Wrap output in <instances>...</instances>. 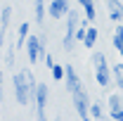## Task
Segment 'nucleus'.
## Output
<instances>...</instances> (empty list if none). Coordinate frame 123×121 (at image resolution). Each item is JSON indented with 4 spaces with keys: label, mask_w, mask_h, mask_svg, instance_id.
Segmentation results:
<instances>
[{
    "label": "nucleus",
    "mask_w": 123,
    "mask_h": 121,
    "mask_svg": "<svg viewBox=\"0 0 123 121\" xmlns=\"http://www.w3.org/2000/svg\"><path fill=\"white\" fill-rule=\"evenodd\" d=\"M90 62H92V67H95V81H97V86L99 88H109L114 83V71L109 67L104 52H92Z\"/></svg>",
    "instance_id": "f257e3e1"
},
{
    "label": "nucleus",
    "mask_w": 123,
    "mask_h": 121,
    "mask_svg": "<svg viewBox=\"0 0 123 121\" xmlns=\"http://www.w3.org/2000/svg\"><path fill=\"white\" fill-rule=\"evenodd\" d=\"M118 121H123V119H118Z\"/></svg>",
    "instance_id": "5701e85b"
},
{
    "label": "nucleus",
    "mask_w": 123,
    "mask_h": 121,
    "mask_svg": "<svg viewBox=\"0 0 123 121\" xmlns=\"http://www.w3.org/2000/svg\"><path fill=\"white\" fill-rule=\"evenodd\" d=\"M5 64H7V67H12V64H14V47H10V50H7V57H5Z\"/></svg>",
    "instance_id": "412c9836"
},
{
    "label": "nucleus",
    "mask_w": 123,
    "mask_h": 121,
    "mask_svg": "<svg viewBox=\"0 0 123 121\" xmlns=\"http://www.w3.org/2000/svg\"><path fill=\"white\" fill-rule=\"evenodd\" d=\"M66 19V33L62 36V47L66 50V52H71L74 47H76V31L80 26V12L78 10H69V14L64 17Z\"/></svg>",
    "instance_id": "7ed1b4c3"
},
{
    "label": "nucleus",
    "mask_w": 123,
    "mask_h": 121,
    "mask_svg": "<svg viewBox=\"0 0 123 121\" xmlns=\"http://www.w3.org/2000/svg\"><path fill=\"white\" fill-rule=\"evenodd\" d=\"M111 71H114V83H116V88L123 93V62L121 64H114Z\"/></svg>",
    "instance_id": "dca6fc26"
},
{
    "label": "nucleus",
    "mask_w": 123,
    "mask_h": 121,
    "mask_svg": "<svg viewBox=\"0 0 123 121\" xmlns=\"http://www.w3.org/2000/svg\"><path fill=\"white\" fill-rule=\"evenodd\" d=\"M12 86H14V100L21 107H26L33 102V90H31V83H29V76L26 71H17L12 76Z\"/></svg>",
    "instance_id": "f03ea898"
},
{
    "label": "nucleus",
    "mask_w": 123,
    "mask_h": 121,
    "mask_svg": "<svg viewBox=\"0 0 123 121\" xmlns=\"http://www.w3.org/2000/svg\"><path fill=\"white\" fill-rule=\"evenodd\" d=\"M111 45L116 47V52L123 57V24H118V26H116L114 36H111Z\"/></svg>",
    "instance_id": "4468645a"
},
{
    "label": "nucleus",
    "mask_w": 123,
    "mask_h": 121,
    "mask_svg": "<svg viewBox=\"0 0 123 121\" xmlns=\"http://www.w3.org/2000/svg\"><path fill=\"white\" fill-rule=\"evenodd\" d=\"M33 10H36V21L43 24V17H45V2H43V0H33Z\"/></svg>",
    "instance_id": "f3484780"
},
{
    "label": "nucleus",
    "mask_w": 123,
    "mask_h": 121,
    "mask_svg": "<svg viewBox=\"0 0 123 121\" xmlns=\"http://www.w3.org/2000/svg\"><path fill=\"white\" fill-rule=\"evenodd\" d=\"M50 71H52V81H64V76H66V64H64V67H62V64H55Z\"/></svg>",
    "instance_id": "a211bd4d"
},
{
    "label": "nucleus",
    "mask_w": 123,
    "mask_h": 121,
    "mask_svg": "<svg viewBox=\"0 0 123 121\" xmlns=\"http://www.w3.org/2000/svg\"><path fill=\"white\" fill-rule=\"evenodd\" d=\"M47 97H50L47 86H45V83H38V88H36V93H33V102H36V119H38V121H47V114H45Z\"/></svg>",
    "instance_id": "39448f33"
},
{
    "label": "nucleus",
    "mask_w": 123,
    "mask_h": 121,
    "mask_svg": "<svg viewBox=\"0 0 123 121\" xmlns=\"http://www.w3.org/2000/svg\"><path fill=\"white\" fill-rule=\"evenodd\" d=\"M47 14L52 17V19H62V17L69 14V7H66L64 2H59V0H52V2L47 5Z\"/></svg>",
    "instance_id": "9d476101"
},
{
    "label": "nucleus",
    "mask_w": 123,
    "mask_h": 121,
    "mask_svg": "<svg viewBox=\"0 0 123 121\" xmlns=\"http://www.w3.org/2000/svg\"><path fill=\"white\" fill-rule=\"evenodd\" d=\"M104 5H107V10H109V19L116 21V24H121L123 21V5L118 0H104Z\"/></svg>",
    "instance_id": "1a4fd4ad"
},
{
    "label": "nucleus",
    "mask_w": 123,
    "mask_h": 121,
    "mask_svg": "<svg viewBox=\"0 0 123 121\" xmlns=\"http://www.w3.org/2000/svg\"><path fill=\"white\" fill-rule=\"evenodd\" d=\"M78 7L83 10V19L95 21V17H97V7H95V2H92V0H78Z\"/></svg>",
    "instance_id": "9b49d317"
},
{
    "label": "nucleus",
    "mask_w": 123,
    "mask_h": 121,
    "mask_svg": "<svg viewBox=\"0 0 123 121\" xmlns=\"http://www.w3.org/2000/svg\"><path fill=\"white\" fill-rule=\"evenodd\" d=\"M10 21H12V7L5 5L2 12H0V29H2V36H5V31H7V26H10Z\"/></svg>",
    "instance_id": "2eb2a0df"
},
{
    "label": "nucleus",
    "mask_w": 123,
    "mask_h": 121,
    "mask_svg": "<svg viewBox=\"0 0 123 121\" xmlns=\"http://www.w3.org/2000/svg\"><path fill=\"white\" fill-rule=\"evenodd\" d=\"M55 121H62V119H55Z\"/></svg>",
    "instance_id": "4be33fe9"
},
{
    "label": "nucleus",
    "mask_w": 123,
    "mask_h": 121,
    "mask_svg": "<svg viewBox=\"0 0 123 121\" xmlns=\"http://www.w3.org/2000/svg\"><path fill=\"white\" fill-rule=\"evenodd\" d=\"M107 114H109L114 121L123 119V100H121V95H118V93L109 95V112H107Z\"/></svg>",
    "instance_id": "0eeeda50"
},
{
    "label": "nucleus",
    "mask_w": 123,
    "mask_h": 121,
    "mask_svg": "<svg viewBox=\"0 0 123 121\" xmlns=\"http://www.w3.org/2000/svg\"><path fill=\"white\" fill-rule=\"evenodd\" d=\"M29 36H31V24L29 21H21L19 24V31H17V47H26Z\"/></svg>",
    "instance_id": "f8f14e48"
},
{
    "label": "nucleus",
    "mask_w": 123,
    "mask_h": 121,
    "mask_svg": "<svg viewBox=\"0 0 123 121\" xmlns=\"http://www.w3.org/2000/svg\"><path fill=\"white\" fill-rule=\"evenodd\" d=\"M71 100H74V107H76V114L80 116V121H92V116H90V105L92 102L88 97V90H85L83 83L71 93Z\"/></svg>",
    "instance_id": "20e7f679"
},
{
    "label": "nucleus",
    "mask_w": 123,
    "mask_h": 121,
    "mask_svg": "<svg viewBox=\"0 0 123 121\" xmlns=\"http://www.w3.org/2000/svg\"><path fill=\"white\" fill-rule=\"evenodd\" d=\"M43 62H45V67H47V69H52V67L57 64V62H55V57H52V55H47V52L43 55Z\"/></svg>",
    "instance_id": "aec40b11"
},
{
    "label": "nucleus",
    "mask_w": 123,
    "mask_h": 121,
    "mask_svg": "<svg viewBox=\"0 0 123 121\" xmlns=\"http://www.w3.org/2000/svg\"><path fill=\"white\" fill-rule=\"evenodd\" d=\"M97 40H99V31L95 29V26H88V33H85V40H83V45L88 47V50H95Z\"/></svg>",
    "instance_id": "ddd939ff"
},
{
    "label": "nucleus",
    "mask_w": 123,
    "mask_h": 121,
    "mask_svg": "<svg viewBox=\"0 0 123 121\" xmlns=\"http://www.w3.org/2000/svg\"><path fill=\"white\" fill-rule=\"evenodd\" d=\"M90 116H92V121L104 119V112H102V105H99V102H92L90 105Z\"/></svg>",
    "instance_id": "6ab92c4d"
},
{
    "label": "nucleus",
    "mask_w": 123,
    "mask_h": 121,
    "mask_svg": "<svg viewBox=\"0 0 123 121\" xmlns=\"http://www.w3.org/2000/svg\"><path fill=\"white\" fill-rule=\"evenodd\" d=\"M83 81L78 78V74H76V69L71 67V64H66V76H64V86H66V93L71 95V93L76 90L78 86H80Z\"/></svg>",
    "instance_id": "6e6552de"
},
{
    "label": "nucleus",
    "mask_w": 123,
    "mask_h": 121,
    "mask_svg": "<svg viewBox=\"0 0 123 121\" xmlns=\"http://www.w3.org/2000/svg\"><path fill=\"white\" fill-rule=\"evenodd\" d=\"M40 55H43V40H40V36H29V40H26V57H29V62L31 64L40 62Z\"/></svg>",
    "instance_id": "423d86ee"
}]
</instances>
